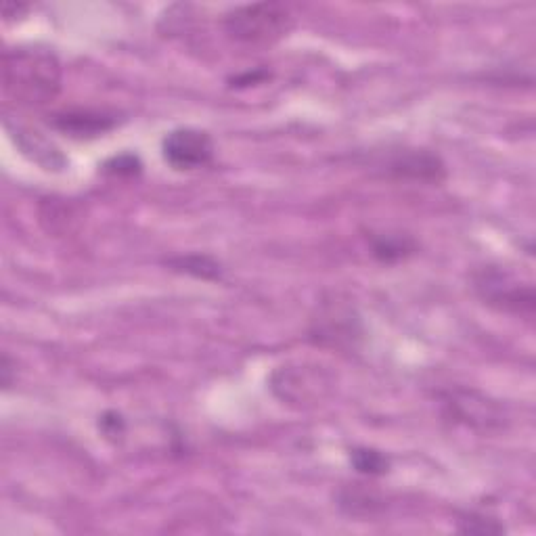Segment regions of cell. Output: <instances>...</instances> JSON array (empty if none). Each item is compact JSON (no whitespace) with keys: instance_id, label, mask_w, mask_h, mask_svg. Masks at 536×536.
Wrapping results in <instances>:
<instances>
[{"instance_id":"obj_7","label":"cell","mask_w":536,"mask_h":536,"mask_svg":"<svg viewBox=\"0 0 536 536\" xmlns=\"http://www.w3.org/2000/svg\"><path fill=\"white\" fill-rule=\"evenodd\" d=\"M162 158L178 172L206 168L214 160V141L206 130L174 128L162 141Z\"/></svg>"},{"instance_id":"obj_4","label":"cell","mask_w":536,"mask_h":536,"mask_svg":"<svg viewBox=\"0 0 536 536\" xmlns=\"http://www.w3.org/2000/svg\"><path fill=\"white\" fill-rule=\"evenodd\" d=\"M476 298L503 315L532 321L536 315V296L532 281H524L505 266L486 264L472 273Z\"/></svg>"},{"instance_id":"obj_3","label":"cell","mask_w":536,"mask_h":536,"mask_svg":"<svg viewBox=\"0 0 536 536\" xmlns=\"http://www.w3.org/2000/svg\"><path fill=\"white\" fill-rule=\"evenodd\" d=\"M222 26L231 40L245 47H271L296 26L292 9L281 3H254L231 9Z\"/></svg>"},{"instance_id":"obj_11","label":"cell","mask_w":536,"mask_h":536,"mask_svg":"<svg viewBox=\"0 0 536 536\" xmlns=\"http://www.w3.org/2000/svg\"><path fill=\"white\" fill-rule=\"evenodd\" d=\"M367 239L373 258L382 264H398L419 250L417 241L405 233H371Z\"/></svg>"},{"instance_id":"obj_18","label":"cell","mask_w":536,"mask_h":536,"mask_svg":"<svg viewBox=\"0 0 536 536\" xmlns=\"http://www.w3.org/2000/svg\"><path fill=\"white\" fill-rule=\"evenodd\" d=\"M15 367H17V363H13L11 356L5 352L3 361H0V384H3V390H9L13 386L15 379H17Z\"/></svg>"},{"instance_id":"obj_1","label":"cell","mask_w":536,"mask_h":536,"mask_svg":"<svg viewBox=\"0 0 536 536\" xmlns=\"http://www.w3.org/2000/svg\"><path fill=\"white\" fill-rule=\"evenodd\" d=\"M3 86L19 105L51 103L61 91V63L42 47H13L3 53Z\"/></svg>"},{"instance_id":"obj_19","label":"cell","mask_w":536,"mask_h":536,"mask_svg":"<svg viewBox=\"0 0 536 536\" xmlns=\"http://www.w3.org/2000/svg\"><path fill=\"white\" fill-rule=\"evenodd\" d=\"M268 78V72H264V70H258V72H254V74H243V76H237V78H233L231 82H233V86H250V84H260L262 80H266Z\"/></svg>"},{"instance_id":"obj_10","label":"cell","mask_w":536,"mask_h":536,"mask_svg":"<svg viewBox=\"0 0 536 536\" xmlns=\"http://www.w3.org/2000/svg\"><path fill=\"white\" fill-rule=\"evenodd\" d=\"M15 143L21 147L26 155L40 164L44 170H63L65 168V158L61 155V151L42 137L40 132H32V130H24V128H15L13 132Z\"/></svg>"},{"instance_id":"obj_6","label":"cell","mask_w":536,"mask_h":536,"mask_svg":"<svg viewBox=\"0 0 536 536\" xmlns=\"http://www.w3.org/2000/svg\"><path fill=\"white\" fill-rule=\"evenodd\" d=\"M331 386V377L317 365H287L271 375L273 394L287 405H317Z\"/></svg>"},{"instance_id":"obj_15","label":"cell","mask_w":536,"mask_h":536,"mask_svg":"<svg viewBox=\"0 0 536 536\" xmlns=\"http://www.w3.org/2000/svg\"><path fill=\"white\" fill-rule=\"evenodd\" d=\"M457 530L463 532V534H503L505 532V526L495 520V518H488V516H482V513H465V516H461L457 520Z\"/></svg>"},{"instance_id":"obj_5","label":"cell","mask_w":536,"mask_h":536,"mask_svg":"<svg viewBox=\"0 0 536 536\" xmlns=\"http://www.w3.org/2000/svg\"><path fill=\"white\" fill-rule=\"evenodd\" d=\"M442 415L476 432H497L507 426V411L490 396L472 388H449L438 394Z\"/></svg>"},{"instance_id":"obj_13","label":"cell","mask_w":536,"mask_h":536,"mask_svg":"<svg viewBox=\"0 0 536 536\" xmlns=\"http://www.w3.org/2000/svg\"><path fill=\"white\" fill-rule=\"evenodd\" d=\"M338 505L352 518H371L382 509V499L375 493H369L361 484H354L352 488H342L338 493Z\"/></svg>"},{"instance_id":"obj_14","label":"cell","mask_w":536,"mask_h":536,"mask_svg":"<svg viewBox=\"0 0 536 536\" xmlns=\"http://www.w3.org/2000/svg\"><path fill=\"white\" fill-rule=\"evenodd\" d=\"M350 463L356 472L367 476V478H379L386 476L392 467V461L386 453L369 449V446H356L350 451Z\"/></svg>"},{"instance_id":"obj_12","label":"cell","mask_w":536,"mask_h":536,"mask_svg":"<svg viewBox=\"0 0 536 536\" xmlns=\"http://www.w3.org/2000/svg\"><path fill=\"white\" fill-rule=\"evenodd\" d=\"M164 264L174 273L189 275L201 281H220L222 266L212 256L206 254H178L164 260Z\"/></svg>"},{"instance_id":"obj_2","label":"cell","mask_w":536,"mask_h":536,"mask_svg":"<svg viewBox=\"0 0 536 536\" xmlns=\"http://www.w3.org/2000/svg\"><path fill=\"white\" fill-rule=\"evenodd\" d=\"M310 340L321 348L356 352L365 340V325L359 310L344 294H327L315 308L308 329Z\"/></svg>"},{"instance_id":"obj_16","label":"cell","mask_w":536,"mask_h":536,"mask_svg":"<svg viewBox=\"0 0 536 536\" xmlns=\"http://www.w3.org/2000/svg\"><path fill=\"white\" fill-rule=\"evenodd\" d=\"M101 170L109 176H118V178H130V176H137L141 174L143 170V164L141 160L137 158V155L132 153H120V155H114V158H109Z\"/></svg>"},{"instance_id":"obj_17","label":"cell","mask_w":536,"mask_h":536,"mask_svg":"<svg viewBox=\"0 0 536 536\" xmlns=\"http://www.w3.org/2000/svg\"><path fill=\"white\" fill-rule=\"evenodd\" d=\"M99 428H101V432L107 438H111V436H122L124 430H126V421H124V417L120 413L107 411V413H103L99 417Z\"/></svg>"},{"instance_id":"obj_8","label":"cell","mask_w":536,"mask_h":536,"mask_svg":"<svg viewBox=\"0 0 536 536\" xmlns=\"http://www.w3.org/2000/svg\"><path fill=\"white\" fill-rule=\"evenodd\" d=\"M377 166L386 176L396 178V181L438 185L446 178V166L442 158L428 149L400 147L388 151L386 160H382Z\"/></svg>"},{"instance_id":"obj_9","label":"cell","mask_w":536,"mask_h":536,"mask_svg":"<svg viewBox=\"0 0 536 536\" xmlns=\"http://www.w3.org/2000/svg\"><path fill=\"white\" fill-rule=\"evenodd\" d=\"M49 124L70 139H97L118 126L116 114L97 109H67L51 116Z\"/></svg>"}]
</instances>
